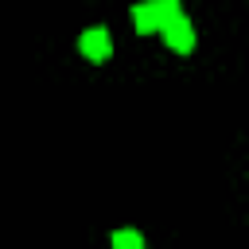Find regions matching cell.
Listing matches in <instances>:
<instances>
[{
  "mask_svg": "<svg viewBox=\"0 0 249 249\" xmlns=\"http://www.w3.org/2000/svg\"><path fill=\"white\" fill-rule=\"evenodd\" d=\"M78 47H82V54H86L89 62H105V58L113 54V39H109L105 27H86L82 39H78Z\"/></svg>",
  "mask_w": 249,
  "mask_h": 249,
  "instance_id": "6da1fadb",
  "label": "cell"
},
{
  "mask_svg": "<svg viewBox=\"0 0 249 249\" xmlns=\"http://www.w3.org/2000/svg\"><path fill=\"white\" fill-rule=\"evenodd\" d=\"M160 31H163L167 47H171V51H179V54H187V51L195 47V27H191V19H187L183 12H179V16L171 19V23H163Z\"/></svg>",
  "mask_w": 249,
  "mask_h": 249,
  "instance_id": "7a4b0ae2",
  "label": "cell"
},
{
  "mask_svg": "<svg viewBox=\"0 0 249 249\" xmlns=\"http://www.w3.org/2000/svg\"><path fill=\"white\" fill-rule=\"evenodd\" d=\"M148 4H152V16H156V31L179 16V0H148Z\"/></svg>",
  "mask_w": 249,
  "mask_h": 249,
  "instance_id": "3957f363",
  "label": "cell"
},
{
  "mask_svg": "<svg viewBox=\"0 0 249 249\" xmlns=\"http://www.w3.org/2000/svg\"><path fill=\"white\" fill-rule=\"evenodd\" d=\"M132 23L140 35H152L156 31V16H152V4H132Z\"/></svg>",
  "mask_w": 249,
  "mask_h": 249,
  "instance_id": "277c9868",
  "label": "cell"
},
{
  "mask_svg": "<svg viewBox=\"0 0 249 249\" xmlns=\"http://www.w3.org/2000/svg\"><path fill=\"white\" fill-rule=\"evenodd\" d=\"M113 245H117V249H140L144 237H140L136 230H117V233H113Z\"/></svg>",
  "mask_w": 249,
  "mask_h": 249,
  "instance_id": "5b68a950",
  "label": "cell"
}]
</instances>
